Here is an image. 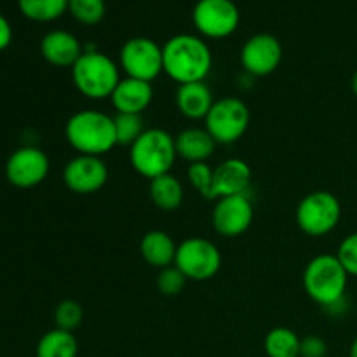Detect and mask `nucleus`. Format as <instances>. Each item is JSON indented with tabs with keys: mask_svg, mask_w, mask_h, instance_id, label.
<instances>
[{
	"mask_svg": "<svg viewBox=\"0 0 357 357\" xmlns=\"http://www.w3.org/2000/svg\"><path fill=\"white\" fill-rule=\"evenodd\" d=\"M164 73L181 86L204 82L213 68V54L208 42L199 35L178 33L162 45Z\"/></svg>",
	"mask_w": 357,
	"mask_h": 357,
	"instance_id": "nucleus-1",
	"label": "nucleus"
},
{
	"mask_svg": "<svg viewBox=\"0 0 357 357\" xmlns=\"http://www.w3.org/2000/svg\"><path fill=\"white\" fill-rule=\"evenodd\" d=\"M65 138L80 155L103 157L117 146L114 117L93 108L75 112L66 121Z\"/></svg>",
	"mask_w": 357,
	"mask_h": 357,
	"instance_id": "nucleus-2",
	"label": "nucleus"
},
{
	"mask_svg": "<svg viewBox=\"0 0 357 357\" xmlns=\"http://www.w3.org/2000/svg\"><path fill=\"white\" fill-rule=\"evenodd\" d=\"M75 89L89 100H107L121 82V66L96 49H84L82 56L72 66Z\"/></svg>",
	"mask_w": 357,
	"mask_h": 357,
	"instance_id": "nucleus-3",
	"label": "nucleus"
},
{
	"mask_svg": "<svg viewBox=\"0 0 357 357\" xmlns=\"http://www.w3.org/2000/svg\"><path fill=\"white\" fill-rule=\"evenodd\" d=\"M349 274L337 255H317L303 271V288L317 305L330 309L344 302Z\"/></svg>",
	"mask_w": 357,
	"mask_h": 357,
	"instance_id": "nucleus-4",
	"label": "nucleus"
},
{
	"mask_svg": "<svg viewBox=\"0 0 357 357\" xmlns=\"http://www.w3.org/2000/svg\"><path fill=\"white\" fill-rule=\"evenodd\" d=\"M176 157L174 136L160 128L145 129V132L129 146V162L132 169L146 180L171 173Z\"/></svg>",
	"mask_w": 357,
	"mask_h": 357,
	"instance_id": "nucleus-5",
	"label": "nucleus"
},
{
	"mask_svg": "<svg viewBox=\"0 0 357 357\" xmlns=\"http://www.w3.org/2000/svg\"><path fill=\"white\" fill-rule=\"evenodd\" d=\"M340 201L328 190L310 192L296 208V225L310 237H324L331 234L340 223Z\"/></svg>",
	"mask_w": 357,
	"mask_h": 357,
	"instance_id": "nucleus-6",
	"label": "nucleus"
},
{
	"mask_svg": "<svg viewBox=\"0 0 357 357\" xmlns=\"http://www.w3.org/2000/svg\"><path fill=\"white\" fill-rule=\"evenodd\" d=\"M250 121L251 114L248 105L239 98L227 96L215 101L208 117L204 119V128L218 145H232L246 135Z\"/></svg>",
	"mask_w": 357,
	"mask_h": 357,
	"instance_id": "nucleus-7",
	"label": "nucleus"
},
{
	"mask_svg": "<svg viewBox=\"0 0 357 357\" xmlns=\"http://www.w3.org/2000/svg\"><path fill=\"white\" fill-rule=\"evenodd\" d=\"M174 265L188 281L204 282L215 278L222 268V253L213 241L188 237L178 244Z\"/></svg>",
	"mask_w": 357,
	"mask_h": 357,
	"instance_id": "nucleus-8",
	"label": "nucleus"
},
{
	"mask_svg": "<svg viewBox=\"0 0 357 357\" xmlns=\"http://www.w3.org/2000/svg\"><path fill=\"white\" fill-rule=\"evenodd\" d=\"M119 66L126 77L153 82L164 72L162 45L149 37H132L119 52Z\"/></svg>",
	"mask_w": 357,
	"mask_h": 357,
	"instance_id": "nucleus-9",
	"label": "nucleus"
},
{
	"mask_svg": "<svg viewBox=\"0 0 357 357\" xmlns=\"http://www.w3.org/2000/svg\"><path fill=\"white\" fill-rule=\"evenodd\" d=\"M192 23L204 38H227L239 28L241 13L234 0H197Z\"/></svg>",
	"mask_w": 357,
	"mask_h": 357,
	"instance_id": "nucleus-10",
	"label": "nucleus"
},
{
	"mask_svg": "<svg viewBox=\"0 0 357 357\" xmlns=\"http://www.w3.org/2000/svg\"><path fill=\"white\" fill-rule=\"evenodd\" d=\"M282 61V45L272 33H257L244 42L241 49V65L248 75L267 77Z\"/></svg>",
	"mask_w": 357,
	"mask_h": 357,
	"instance_id": "nucleus-11",
	"label": "nucleus"
},
{
	"mask_svg": "<svg viewBox=\"0 0 357 357\" xmlns=\"http://www.w3.org/2000/svg\"><path fill=\"white\" fill-rule=\"evenodd\" d=\"M49 157L37 146H21L7 159L6 176L17 188H33L49 174Z\"/></svg>",
	"mask_w": 357,
	"mask_h": 357,
	"instance_id": "nucleus-12",
	"label": "nucleus"
},
{
	"mask_svg": "<svg viewBox=\"0 0 357 357\" xmlns=\"http://www.w3.org/2000/svg\"><path fill=\"white\" fill-rule=\"evenodd\" d=\"M63 181L73 194H96L107 185L108 167L101 157L77 155L68 160L63 169Z\"/></svg>",
	"mask_w": 357,
	"mask_h": 357,
	"instance_id": "nucleus-13",
	"label": "nucleus"
},
{
	"mask_svg": "<svg viewBox=\"0 0 357 357\" xmlns=\"http://www.w3.org/2000/svg\"><path fill=\"white\" fill-rule=\"evenodd\" d=\"M255 209L250 197L243 195H230L216 201L213 208V227L216 232L227 239H234L246 232L253 223Z\"/></svg>",
	"mask_w": 357,
	"mask_h": 357,
	"instance_id": "nucleus-14",
	"label": "nucleus"
},
{
	"mask_svg": "<svg viewBox=\"0 0 357 357\" xmlns=\"http://www.w3.org/2000/svg\"><path fill=\"white\" fill-rule=\"evenodd\" d=\"M251 167L243 159H227L213 169V194L211 201H218L230 195L246 194L251 185Z\"/></svg>",
	"mask_w": 357,
	"mask_h": 357,
	"instance_id": "nucleus-15",
	"label": "nucleus"
},
{
	"mask_svg": "<svg viewBox=\"0 0 357 357\" xmlns=\"http://www.w3.org/2000/svg\"><path fill=\"white\" fill-rule=\"evenodd\" d=\"M82 52L84 47L79 38L66 30L47 31L40 40L42 58L58 68H72Z\"/></svg>",
	"mask_w": 357,
	"mask_h": 357,
	"instance_id": "nucleus-16",
	"label": "nucleus"
},
{
	"mask_svg": "<svg viewBox=\"0 0 357 357\" xmlns=\"http://www.w3.org/2000/svg\"><path fill=\"white\" fill-rule=\"evenodd\" d=\"M110 100L117 114L142 115L153 100L152 82L132 79V77H122L121 82L112 93Z\"/></svg>",
	"mask_w": 357,
	"mask_h": 357,
	"instance_id": "nucleus-17",
	"label": "nucleus"
},
{
	"mask_svg": "<svg viewBox=\"0 0 357 357\" xmlns=\"http://www.w3.org/2000/svg\"><path fill=\"white\" fill-rule=\"evenodd\" d=\"M176 108L192 121H204L215 105L213 91L206 82L181 84L176 89Z\"/></svg>",
	"mask_w": 357,
	"mask_h": 357,
	"instance_id": "nucleus-18",
	"label": "nucleus"
},
{
	"mask_svg": "<svg viewBox=\"0 0 357 357\" xmlns=\"http://www.w3.org/2000/svg\"><path fill=\"white\" fill-rule=\"evenodd\" d=\"M174 145H176L178 157L195 164L206 162L209 157H213L218 143L206 128H188L174 136Z\"/></svg>",
	"mask_w": 357,
	"mask_h": 357,
	"instance_id": "nucleus-19",
	"label": "nucleus"
},
{
	"mask_svg": "<svg viewBox=\"0 0 357 357\" xmlns=\"http://www.w3.org/2000/svg\"><path fill=\"white\" fill-rule=\"evenodd\" d=\"M178 244L173 237L164 230H149L139 241V253L142 258L153 268L171 267L176 260Z\"/></svg>",
	"mask_w": 357,
	"mask_h": 357,
	"instance_id": "nucleus-20",
	"label": "nucleus"
},
{
	"mask_svg": "<svg viewBox=\"0 0 357 357\" xmlns=\"http://www.w3.org/2000/svg\"><path fill=\"white\" fill-rule=\"evenodd\" d=\"M149 194L153 206L157 209H160V211L166 213H173L176 209H180L185 199L183 185L171 173L150 180Z\"/></svg>",
	"mask_w": 357,
	"mask_h": 357,
	"instance_id": "nucleus-21",
	"label": "nucleus"
},
{
	"mask_svg": "<svg viewBox=\"0 0 357 357\" xmlns=\"http://www.w3.org/2000/svg\"><path fill=\"white\" fill-rule=\"evenodd\" d=\"M79 344L72 331L54 330L47 331L37 344V357H77Z\"/></svg>",
	"mask_w": 357,
	"mask_h": 357,
	"instance_id": "nucleus-22",
	"label": "nucleus"
},
{
	"mask_svg": "<svg viewBox=\"0 0 357 357\" xmlns=\"http://www.w3.org/2000/svg\"><path fill=\"white\" fill-rule=\"evenodd\" d=\"M21 14L35 23H51L68 10V0H17Z\"/></svg>",
	"mask_w": 357,
	"mask_h": 357,
	"instance_id": "nucleus-23",
	"label": "nucleus"
},
{
	"mask_svg": "<svg viewBox=\"0 0 357 357\" xmlns=\"http://www.w3.org/2000/svg\"><path fill=\"white\" fill-rule=\"evenodd\" d=\"M300 340L302 338L293 330L278 326L265 337V354L267 357H300Z\"/></svg>",
	"mask_w": 357,
	"mask_h": 357,
	"instance_id": "nucleus-24",
	"label": "nucleus"
},
{
	"mask_svg": "<svg viewBox=\"0 0 357 357\" xmlns=\"http://www.w3.org/2000/svg\"><path fill=\"white\" fill-rule=\"evenodd\" d=\"M68 13L80 24L94 26L103 21L107 3L105 0H68Z\"/></svg>",
	"mask_w": 357,
	"mask_h": 357,
	"instance_id": "nucleus-25",
	"label": "nucleus"
},
{
	"mask_svg": "<svg viewBox=\"0 0 357 357\" xmlns=\"http://www.w3.org/2000/svg\"><path fill=\"white\" fill-rule=\"evenodd\" d=\"M115 122V138L117 145L131 146L139 136L145 132L142 115L135 114H117L114 117Z\"/></svg>",
	"mask_w": 357,
	"mask_h": 357,
	"instance_id": "nucleus-26",
	"label": "nucleus"
},
{
	"mask_svg": "<svg viewBox=\"0 0 357 357\" xmlns=\"http://www.w3.org/2000/svg\"><path fill=\"white\" fill-rule=\"evenodd\" d=\"M84 321V309L75 300H63L54 310L56 328L65 331H75Z\"/></svg>",
	"mask_w": 357,
	"mask_h": 357,
	"instance_id": "nucleus-27",
	"label": "nucleus"
},
{
	"mask_svg": "<svg viewBox=\"0 0 357 357\" xmlns=\"http://www.w3.org/2000/svg\"><path fill=\"white\" fill-rule=\"evenodd\" d=\"M213 169L208 162H195L190 164L187 169L188 183L199 192L204 199L211 201L213 194Z\"/></svg>",
	"mask_w": 357,
	"mask_h": 357,
	"instance_id": "nucleus-28",
	"label": "nucleus"
},
{
	"mask_svg": "<svg viewBox=\"0 0 357 357\" xmlns=\"http://www.w3.org/2000/svg\"><path fill=\"white\" fill-rule=\"evenodd\" d=\"M187 281L188 279L185 278L183 272L176 265H171V267L162 268L157 275V289L164 296H176L183 291Z\"/></svg>",
	"mask_w": 357,
	"mask_h": 357,
	"instance_id": "nucleus-29",
	"label": "nucleus"
},
{
	"mask_svg": "<svg viewBox=\"0 0 357 357\" xmlns=\"http://www.w3.org/2000/svg\"><path fill=\"white\" fill-rule=\"evenodd\" d=\"M337 258L344 265L349 275L357 278V232L351 234L342 241L337 251Z\"/></svg>",
	"mask_w": 357,
	"mask_h": 357,
	"instance_id": "nucleus-30",
	"label": "nucleus"
},
{
	"mask_svg": "<svg viewBox=\"0 0 357 357\" xmlns=\"http://www.w3.org/2000/svg\"><path fill=\"white\" fill-rule=\"evenodd\" d=\"M326 342L317 335H309L300 340V357H326Z\"/></svg>",
	"mask_w": 357,
	"mask_h": 357,
	"instance_id": "nucleus-31",
	"label": "nucleus"
},
{
	"mask_svg": "<svg viewBox=\"0 0 357 357\" xmlns=\"http://www.w3.org/2000/svg\"><path fill=\"white\" fill-rule=\"evenodd\" d=\"M13 42V26L3 14H0V51L7 49Z\"/></svg>",
	"mask_w": 357,
	"mask_h": 357,
	"instance_id": "nucleus-32",
	"label": "nucleus"
},
{
	"mask_svg": "<svg viewBox=\"0 0 357 357\" xmlns=\"http://www.w3.org/2000/svg\"><path fill=\"white\" fill-rule=\"evenodd\" d=\"M351 87H352V93L357 96V70L354 72V75H352V80H351Z\"/></svg>",
	"mask_w": 357,
	"mask_h": 357,
	"instance_id": "nucleus-33",
	"label": "nucleus"
},
{
	"mask_svg": "<svg viewBox=\"0 0 357 357\" xmlns=\"http://www.w3.org/2000/svg\"><path fill=\"white\" fill-rule=\"evenodd\" d=\"M349 357H357V337H356V340L352 342L351 352H349Z\"/></svg>",
	"mask_w": 357,
	"mask_h": 357,
	"instance_id": "nucleus-34",
	"label": "nucleus"
}]
</instances>
